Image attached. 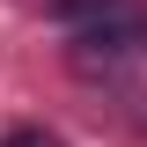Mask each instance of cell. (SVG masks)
I'll list each match as a JSON object with an SVG mask.
<instances>
[{"label": "cell", "instance_id": "7a4b0ae2", "mask_svg": "<svg viewBox=\"0 0 147 147\" xmlns=\"http://www.w3.org/2000/svg\"><path fill=\"white\" fill-rule=\"evenodd\" d=\"M0 147H59V140H52V132H37V125H22V132H7Z\"/></svg>", "mask_w": 147, "mask_h": 147}, {"label": "cell", "instance_id": "6da1fadb", "mask_svg": "<svg viewBox=\"0 0 147 147\" xmlns=\"http://www.w3.org/2000/svg\"><path fill=\"white\" fill-rule=\"evenodd\" d=\"M125 52H147V7H103L88 30L74 37V66H81V74L118 66Z\"/></svg>", "mask_w": 147, "mask_h": 147}]
</instances>
